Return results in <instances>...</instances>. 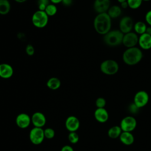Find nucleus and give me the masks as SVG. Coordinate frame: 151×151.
Returning <instances> with one entry per match:
<instances>
[{
  "mask_svg": "<svg viewBox=\"0 0 151 151\" xmlns=\"http://www.w3.org/2000/svg\"><path fill=\"white\" fill-rule=\"evenodd\" d=\"M106 101L103 97H99L96 100V106L97 108H104Z\"/></svg>",
  "mask_w": 151,
  "mask_h": 151,
  "instance_id": "nucleus-29",
  "label": "nucleus"
},
{
  "mask_svg": "<svg viewBox=\"0 0 151 151\" xmlns=\"http://www.w3.org/2000/svg\"><path fill=\"white\" fill-rule=\"evenodd\" d=\"M14 1H16V2H18V3H23V2H25V1H27V0H14Z\"/></svg>",
  "mask_w": 151,
  "mask_h": 151,
  "instance_id": "nucleus-37",
  "label": "nucleus"
},
{
  "mask_svg": "<svg viewBox=\"0 0 151 151\" xmlns=\"http://www.w3.org/2000/svg\"><path fill=\"white\" fill-rule=\"evenodd\" d=\"M32 24L37 28H44L48 24V16L45 11L38 10L35 11L31 18Z\"/></svg>",
  "mask_w": 151,
  "mask_h": 151,
  "instance_id": "nucleus-5",
  "label": "nucleus"
},
{
  "mask_svg": "<svg viewBox=\"0 0 151 151\" xmlns=\"http://www.w3.org/2000/svg\"><path fill=\"white\" fill-rule=\"evenodd\" d=\"M149 96L148 93L144 90H140L137 91L133 99V103L139 109L145 107L149 101Z\"/></svg>",
  "mask_w": 151,
  "mask_h": 151,
  "instance_id": "nucleus-8",
  "label": "nucleus"
},
{
  "mask_svg": "<svg viewBox=\"0 0 151 151\" xmlns=\"http://www.w3.org/2000/svg\"><path fill=\"white\" fill-rule=\"evenodd\" d=\"M133 21L129 16L123 17L119 22V30L123 34L131 32L133 29Z\"/></svg>",
  "mask_w": 151,
  "mask_h": 151,
  "instance_id": "nucleus-10",
  "label": "nucleus"
},
{
  "mask_svg": "<svg viewBox=\"0 0 151 151\" xmlns=\"http://www.w3.org/2000/svg\"><path fill=\"white\" fill-rule=\"evenodd\" d=\"M45 138L48 139H51L55 136V131L51 127H47L44 129Z\"/></svg>",
  "mask_w": 151,
  "mask_h": 151,
  "instance_id": "nucleus-27",
  "label": "nucleus"
},
{
  "mask_svg": "<svg viewBox=\"0 0 151 151\" xmlns=\"http://www.w3.org/2000/svg\"><path fill=\"white\" fill-rule=\"evenodd\" d=\"M120 7H121L122 9V8H123V9H126V8H127V7H129L128 4H127V1H125V2H123L121 3V4H120Z\"/></svg>",
  "mask_w": 151,
  "mask_h": 151,
  "instance_id": "nucleus-34",
  "label": "nucleus"
},
{
  "mask_svg": "<svg viewBox=\"0 0 151 151\" xmlns=\"http://www.w3.org/2000/svg\"><path fill=\"white\" fill-rule=\"evenodd\" d=\"M50 0H38V10L45 11L47 6L50 4Z\"/></svg>",
  "mask_w": 151,
  "mask_h": 151,
  "instance_id": "nucleus-28",
  "label": "nucleus"
},
{
  "mask_svg": "<svg viewBox=\"0 0 151 151\" xmlns=\"http://www.w3.org/2000/svg\"><path fill=\"white\" fill-rule=\"evenodd\" d=\"M120 4L123 2H125V1H127V0H117Z\"/></svg>",
  "mask_w": 151,
  "mask_h": 151,
  "instance_id": "nucleus-38",
  "label": "nucleus"
},
{
  "mask_svg": "<svg viewBox=\"0 0 151 151\" xmlns=\"http://www.w3.org/2000/svg\"><path fill=\"white\" fill-rule=\"evenodd\" d=\"M50 1L51 2V4L55 5V4H58L62 2L63 0H50Z\"/></svg>",
  "mask_w": 151,
  "mask_h": 151,
  "instance_id": "nucleus-35",
  "label": "nucleus"
},
{
  "mask_svg": "<svg viewBox=\"0 0 151 151\" xmlns=\"http://www.w3.org/2000/svg\"><path fill=\"white\" fill-rule=\"evenodd\" d=\"M73 0H63L62 3L63 4V5H64L65 6H69L71 5L72 2H73Z\"/></svg>",
  "mask_w": 151,
  "mask_h": 151,
  "instance_id": "nucleus-33",
  "label": "nucleus"
},
{
  "mask_svg": "<svg viewBox=\"0 0 151 151\" xmlns=\"http://www.w3.org/2000/svg\"><path fill=\"white\" fill-rule=\"evenodd\" d=\"M129 8L132 9L139 8L142 4L143 0H127Z\"/></svg>",
  "mask_w": 151,
  "mask_h": 151,
  "instance_id": "nucleus-25",
  "label": "nucleus"
},
{
  "mask_svg": "<svg viewBox=\"0 0 151 151\" xmlns=\"http://www.w3.org/2000/svg\"><path fill=\"white\" fill-rule=\"evenodd\" d=\"M29 138L32 144L40 145L45 139L44 129L41 127H33L29 132Z\"/></svg>",
  "mask_w": 151,
  "mask_h": 151,
  "instance_id": "nucleus-6",
  "label": "nucleus"
},
{
  "mask_svg": "<svg viewBox=\"0 0 151 151\" xmlns=\"http://www.w3.org/2000/svg\"><path fill=\"white\" fill-rule=\"evenodd\" d=\"M93 25L98 34L104 35L111 30V18L107 12L98 14L94 18Z\"/></svg>",
  "mask_w": 151,
  "mask_h": 151,
  "instance_id": "nucleus-1",
  "label": "nucleus"
},
{
  "mask_svg": "<svg viewBox=\"0 0 151 151\" xmlns=\"http://www.w3.org/2000/svg\"><path fill=\"white\" fill-rule=\"evenodd\" d=\"M110 7V0H95L93 4L94 11L97 14L107 12Z\"/></svg>",
  "mask_w": 151,
  "mask_h": 151,
  "instance_id": "nucleus-12",
  "label": "nucleus"
},
{
  "mask_svg": "<svg viewBox=\"0 0 151 151\" xmlns=\"http://www.w3.org/2000/svg\"><path fill=\"white\" fill-rule=\"evenodd\" d=\"M101 71L107 76L116 74L119 70V65L117 62L112 59H108L103 61L100 65Z\"/></svg>",
  "mask_w": 151,
  "mask_h": 151,
  "instance_id": "nucleus-4",
  "label": "nucleus"
},
{
  "mask_svg": "<svg viewBox=\"0 0 151 151\" xmlns=\"http://www.w3.org/2000/svg\"><path fill=\"white\" fill-rule=\"evenodd\" d=\"M107 13L111 19H115L120 16L122 14V8L120 6L114 5L109 8Z\"/></svg>",
  "mask_w": 151,
  "mask_h": 151,
  "instance_id": "nucleus-19",
  "label": "nucleus"
},
{
  "mask_svg": "<svg viewBox=\"0 0 151 151\" xmlns=\"http://www.w3.org/2000/svg\"><path fill=\"white\" fill-rule=\"evenodd\" d=\"M68 139L71 143L76 144L79 140V136L76 132H70L68 135Z\"/></svg>",
  "mask_w": 151,
  "mask_h": 151,
  "instance_id": "nucleus-26",
  "label": "nucleus"
},
{
  "mask_svg": "<svg viewBox=\"0 0 151 151\" xmlns=\"http://www.w3.org/2000/svg\"><path fill=\"white\" fill-rule=\"evenodd\" d=\"M11 9V4L8 0H0V14L6 15Z\"/></svg>",
  "mask_w": 151,
  "mask_h": 151,
  "instance_id": "nucleus-23",
  "label": "nucleus"
},
{
  "mask_svg": "<svg viewBox=\"0 0 151 151\" xmlns=\"http://www.w3.org/2000/svg\"><path fill=\"white\" fill-rule=\"evenodd\" d=\"M150 0H143V1H149Z\"/></svg>",
  "mask_w": 151,
  "mask_h": 151,
  "instance_id": "nucleus-39",
  "label": "nucleus"
},
{
  "mask_svg": "<svg viewBox=\"0 0 151 151\" xmlns=\"http://www.w3.org/2000/svg\"><path fill=\"white\" fill-rule=\"evenodd\" d=\"M25 51L27 55L29 56H32L34 55L35 52V50L34 47L31 44H28L25 48Z\"/></svg>",
  "mask_w": 151,
  "mask_h": 151,
  "instance_id": "nucleus-30",
  "label": "nucleus"
},
{
  "mask_svg": "<svg viewBox=\"0 0 151 151\" xmlns=\"http://www.w3.org/2000/svg\"><path fill=\"white\" fill-rule=\"evenodd\" d=\"M123 35L119 29L110 30L104 35L103 41L109 47H117L122 44Z\"/></svg>",
  "mask_w": 151,
  "mask_h": 151,
  "instance_id": "nucleus-3",
  "label": "nucleus"
},
{
  "mask_svg": "<svg viewBox=\"0 0 151 151\" xmlns=\"http://www.w3.org/2000/svg\"><path fill=\"white\" fill-rule=\"evenodd\" d=\"M16 124L20 129L27 128L31 123V117L27 113H21L17 115L15 119Z\"/></svg>",
  "mask_w": 151,
  "mask_h": 151,
  "instance_id": "nucleus-11",
  "label": "nucleus"
},
{
  "mask_svg": "<svg viewBox=\"0 0 151 151\" xmlns=\"http://www.w3.org/2000/svg\"><path fill=\"white\" fill-rule=\"evenodd\" d=\"M122 132L120 126H113L109 129L107 134L110 138L114 139L119 137Z\"/></svg>",
  "mask_w": 151,
  "mask_h": 151,
  "instance_id": "nucleus-20",
  "label": "nucleus"
},
{
  "mask_svg": "<svg viewBox=\"0 0 151 151\" xmlns=\"http://www.w3.org/2000/svg\"><path fill=\"white\" fill-rule=\"evenodd\" d=\"M143 58V52L140 48L134 47L127 48L123 52L122 59L123 62L128 65L137 64Z\"/></svg>",
  "mask_w": 151,
  "mask_h": 151,
  "instance_id": "nucleus-2",
  "label": "nucleus"
},
{
  "mask_svg": "<svg viewBox=\"0 0 151 151\" xmlns=\"http://www.w3.org/2000/svg\"><path fill=\"white\" fill-rule=\"evenodd\" d=\"M94 118L99 123H105L109 118V114L104 108H97L94 113Z\"/></svg>",
  "mask_w": 151,
  "mask_h": 151,
  "instance_id": "nucleus-17",
  "label": "nucleus"
},
{
  "mask_svg": "<svg viewBox=\"0 0 151 151\" xmlns=\"http://www.w3.org/2000/svg\"><path fill=\"white\" fill-rule=\"evenodd\" d=\"M119 139L123 144L127 146L133 144L134 140L133 134L131 132H122L119 137Z\"/></svg>",
  "mask_w": 151,
  "mask_h": 151,
  "instance_id": "nucleus-18",
  "label": "nucleus"
},
{
  "mask_svg": "<svg viewBox=\"0 0 151 151\" xmlns=\"http://www.w3.org/2000/svg\"><path fill=\"white\" fill-rule=\"evenodd\" d=\"M47 86L51 90H57L61 86V81L57 77H51L48 80Z\"/></svg>",
  "mask_w": 151,
  "mask_h": 151,
  "instance_id": "nucleus-21",
  "label": "nucleus"
},
{
  "mask_svg": "<svg viewBox=\"0 0 151 151\" xmlns=\"http://www.w3.org/2000/svg\"><path fill=\"white\" fill-rule=\"evenodd\" d=\"M80 123L79 119L74 116H68L65 122V126L70 132H76L80 127Z\"/></svg>",
  "mask_w": 151,
  "mask_h": 151,
  "instance_id": "nucleus-13",
  "label": "nucleus"
},
{
  "mask_svg": "<svg viewBox=\"0 0 151 151\" xmlns=\"http://www.w3.org/2000/svg\"><path fill=\"white\" fill-rule=\"evenodd\" d=\"M145 21L149 26H151V10L146 12L145 15Z\"/></svg>",
  "mask_w": 151,
  "mask_h": 151,
  "instance_id": "nucleus-31",
  "label": "nucleus"
},
{
  "mask_svg": "<svg viewBox=\"0 0 151 151\" xmlns=\"http://www.w3.org/2000/svg\"><path fill=\"white\" fill-rule=\"evenodd\" d=\"M31 123L34 127L42 128L46 123L45 116L41 112L37 111L32 114L31 116Z\"/></svg>",
  "mask_w": 151,
  "mask_h": 151,
  "instance_id": "nucleus-14",
  "label": "nucleus"
},
{
  "mask_svg": "<svg viewBox=\"0 0 151 151\" xmlns=\"http://www.w3.org/2000/svg\"><path fill=\"white\" fill-rule=\"evenodd\" d=\"M44 11L48 17H52L55 15V14L57 13V8L55 5L53 4H49L47 6Z\"/></svg>",
  "mask_w": 151,
  "mask_h": 151,
  "instance_id": "nucleus-24",
  "label": "nucleus"
},
{
  "mask_svg": "<svg viewBox=\"0 0 151 151\" xmlns=\"http://www.w3.org/2000/svg\"><path fill=\"white\" fill-rule=\"evenodd\" d=\"M138 44L141 49L147 50L151 48V35L144 33L139 36Z\"/></svg>",
  "mask_w": 151,
  "mask_h": 151,
  "instance_id": "nucleus-15",
  "label": "nucleus"
},
{
  "mask_svg": "<svg viewBox=\"0 0 151 151\" xmlns=\"http://www.w3.org/2000/svg\"><path fill=\"white\" fill-rule=\"evenodd\" d=\"M14 74L12 67L7 63L0 64V77L8 79L11 78Z\"/></svg>",
  "mask_w": 151,
  "mask_h": 151,
  "instance_id": "nucleus-16",
  "label": "nucleus"
},
{
  "mask_svg": "<svg viewBox=\"0 0 151 151\" xmlns=\"http://www.w3.org/2000/svg\"><path fill=\"white\" fill-rule=\"evenodd\" d=\"M147 27V26H146L145 22L143 21H137V22L134 24L133 29L134 30V32L136 33L137 35H140L145 33Z\"/></svg>",
  "mask_w": 151,
  "mask_h": 151,
  "instance_id": "nucleus-22",
  "label": "nucleus"
},
{
  "mask_svg": "<svg viewBox=\"0 0 151 151\" xmlns=\"http://www.w3.org/2000/svg\"><path fill=\"white\" fill-rule=\"evenodd\" d=\"M139 36L134 32H129L124 34L123 38L122 44L127 48L136 47L138 44Z\"/></svg>",
  "mask_w": 151,
  "mask_h": 151,
  "instance_id": "nucleus-9",
  "label": "nucleus"
},
{
  "mask_svg": "<svg viewBox=\"0 0 151 151\" xmlns=\"http://www.w3.org/2000/svg\"><path fill=\"white\" fill-rule=\"evenodd\" d=\"M145 33H146V34H147L151 35V26L147 27Z\"/></svg>",
  "mask_w": 151,
  "mask_h": 151,
  "instance_id": "nucleus-36",
  "label": "nucleus"
},
{
  "mask_svg": "<svg viewBox=\"0 0 151 151\" xmlns=\"http://www.w3.org/2000/svg\"><path fill=\"white\" fill-rule=\"evenodd\" d=\"M60 151H74V149L70 145H64L61 147Z\"/></svg>",
  "mask_w": 151,
  "mask_h": 151,
  "instance_id": "nucleus-32",
  "label": "nucleus"
},
{
  "mask_svg": "<svg viewBox=\"0 0 151 151\" xmlns=\"http://www.w3.org/2000/svg\"><path fill=\"white\" fill-rule=\"evenodd\" d=\"M137 126V121L136 119L131 116H127L122 119L120 122V127L123 132H132Z\"/></svg>",
  "mask_w": 151,
  "mask_h": 151,
  "instance_id": "nucleus-7",
  "label": "nucleus"
}]
</instances>
